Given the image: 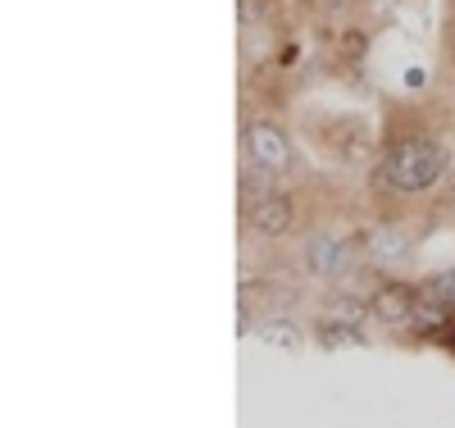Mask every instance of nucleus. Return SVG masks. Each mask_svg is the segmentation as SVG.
I'll list each match as a JSON object with an SVG mask.
<instances>
[{
	"mask_svg": "<svg viewBox=\"0 0 455 428\" xmlns=\"http://www.w3.org/2000/svg\"><path fill=\"white\" fill-rule=\"evenodd\" d=\"M442 169H446V150L437 141H419V137L392 146L383 160V178L396 191H424L442 178Z\"/></svg>",
	"mask_w": 455,
	"mask_h": 428,
	"instance_id": "f257e3e1",
	"label": "nucleus"
},
{
	"mask_svg": "<svg viewBox=\"0 0 455 428\" xmlns=\"http://www.w3.org/2000/svg\"><path fill=\"white\" fill-rule=\"evenodd\" d=\"M328 319H337V324H360V319H364V301H355V296H337V301L328 305Z\"/></svg>",
	"mask_w": 455,
	"mask_h": 428,
	"instance_id": "9d476101",
	"label": "nucleus"
},
{
	"mask_svg": "<svg viewBox=\"0 0 455 428\" xmlns=\"http://www.w3.org/2000/svg\"><path fill=\"white\" fill-rule=\"evenodd\" d=\"M328 5H341V0H328Z\"/></svg>",
	"mask_w": 455,
	"mask_h": 428,
	"instance_id": "f8f14e48",
	"label": "nucleus"
},
{
	"mask_svg": "<svg viewBox=\"0 0 455 428\" xmlns=\"http://www.w3.org/2000/svg\"><path fill=\"white\" fill-rule=\"evenodd\" d=\"M364 246H369L373 260H383V264H396V260H405V251H410V242H405L401 228H373Z\"/></svg>",
	"mask_w": 455,
	"mask_h": 428,
	"instance_id": "423d86ee",
	"label": "nucleus"
},
{
	"mask_svg": "<svg viewBox=\"0 0 455 428\" xmlns=\"http://www.w3.org/2000/svg\"><path fill=\"white\" fill-rule=\"evenodd\" d=\"M414 305H419V296H414V287H405V283H383V287L373 292V301H369L378 324H387V328L410 324L414 319Z\"/></svg>",
	"mask_w": 455,
	"mask_h": 428,
	"instance_id": "20e7f679",
	"label": "nucleus"
},
{
	"mask_svg": "<svg viewBox=\"0 0 455 428\" xmlns=\"http://www.w3.org/2000/svg\"><path fill=\"white\" fill-rule=\"evenodd\" d=\"M264 14H269V0H237V19L242 23H259Z\"/></svg>",
	"mask_w": 455,
	"mask_h": 428,
	"instance_id": "9b49d317",
	"label": "nucleus"
},
{
	"mask_svg": "<svg viewBox=\"0 0 455 428\" xmlns=\"http://www.w3.org/2000/svg\"><path fill=\"white\" fill-rule=\"evenodd\" d=\"M424 296L437 301V305H455V269H442V274H433L424 283Z\"/></svg>",
	"mask_w": 455,
	"mask_h": 428,
	"instance_id": "6e6552de",
	"label": "nucleus"
},
{
	"mask_svg": "<svg viewBox=\"0 0 455 428\" xmlns=\"http://www.w3.org/2000/svg\"><path fill=\"white\" fill-rule=\"evenodd\" d=\"M246 150H251L255 169H264V174H283L291 165V141L274 124H251L246 128Z\"/></svg>",
	"mask_w": 455,
	"mask_h": 428,
	"instance_id": "f03ea898",
	"label": "nucleus"
},
{
	"mask_svg": "<svg viewBox=\"0 0 455 428\" xmlns=\"http://www.w3.org/2000/svg\"><path fill=\"white\" fill-rule=\"evenodd\" d=\"M251 228L264 232V238H283L291 228V201L278 197V191H264V197L251 206Z\"/></svg>",
	"mask_w": 455,
	"mask_h": 428,
	"instance_id": "39448f33",
	"label": "nucleus"
},
{
	"mask_svg": "<svg viewBox=\"0 0 455 428\" xmlns=\"http://www.w3.org/2000/svg\"><path fill=\"white\" fill-rule=\"evenodd\" d=\"M259 337L269 342V346H283V351H300V346H306V337H300V328H296L291 319H274V324H264V328H259Z\"/></svg>",
	"mask_w": 455,
	"mask_h": 428,
	"instance_id": "0eeeda50",
	"label": "nucleus"
},
{
	"mask_svg": "<svg viewBox=\"0 0 455 428\" xmlns=\"http://www.w3.org/2000/svg\"><path fill=\"white\" fill-rule=\"evenodd\" d=\"M306 264L319 279H341V274H351V264H355V246L337 242V238H315L306 246Z\"/></svg>",
	"mask_w": 455,
	"mask_h": 428,
	"instance_id": "7ed1b4c3",
	"label": "nucleus"
},
{
	"mask_svg": "<svg viewBox=\"0 0 455 428\" xmlns=\"http://www.w3.org/2000/svg\"><path fill=\"white\" fill-rule=\"evenodd\" d=\"M319 337H323V346H360V342H364L355 324H337V319H328V324L319 328Z\"/></svg>",
	"mask_w": 455,
	"mask_h": 428,
	"instance_id": "1a4fd4ad",
	"label": "nucleus"
}]
</instances>
